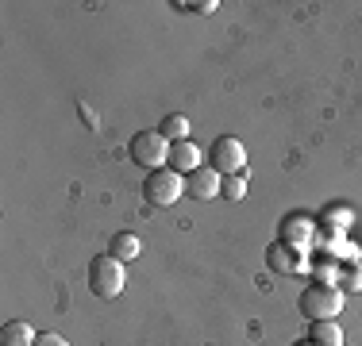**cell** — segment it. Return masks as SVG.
<instances>
[{
  "label": "cell",
  "instance_id": "1",
  "mask_svg": "<svg viewBox=\"0 0 362 346\" xmlns=\"http://www.w3.org/2000/svg\"><path fill=\"white\" fill-rule=\"evenodd\" d=\"M343 304H347V292H343L339 285H324V281H313L297 300L300 316H305L308 323H313V319H335L343 311Z\"/></svg>",
  "mask_w": 362,
  "mask_h": 346
},
{
  "label": "cell",
  "instance_id": "2",
  "mask_svg": "<svg viewBox=\"0 0 362 346\" xmlns=\"http://www.w3.org/2000/svg\"><path fill=\"white\" fill-rule=\"evenodd\" d=\"M127 277H124V262L112 254H97L89 262V292L100 300H116L119 292H124Z\"/></svg>",
  "mask_w": 362,
  "mask_h": 346
},
{
  "label": "cell",
  "instance_id": "3",
  "mask_svg": "<svg viewBox=\"0 0 362 346\" xmlns=\"http://www.w3.org/2000/svg\"><path fill=\"white\" fill-rule=\"evenodd\" d=\"M127 154H132L135 166H143L146 173L151 169H162L170 162V138L154 127V131H135L132 143H127Z\"/></svg>",
  "mask_w": 362,
  "mask_h": 346
},
{
  "label": "cell",
  "instance_id": "4",
  "mask_svg": "<svg viewBox=\"0 0 362 346\" xmlns=\"http://www.w3.org/2000/svg\"><path fill=\"white\" fill-rule=\"evenodd\" d=\"M143 196H146V204H154V208H170V204H177L181 196H185V177L174 173L170 166L151 169L146 181H143Z\"/></svg>",
  "mask_w": 362,
  "mask_h": 346
},
{
  "label": "cell",
  "instance_id": "5",
  "mask_svg": "<svg viewBox=\"0 0 362 346\" xmlns=\"http://www.w3.org/2000/svg\"><path fill=\"white\" fill-rule=\"evenodd\" d=\"M209 166L216 169L220 177L243 173V169H247V146L239 143L235 135H220V138H212V146H209Z\"/></svg>",
  "mask_w": 362,
  "mask_h": 346
},
{
  "label": "cell",
  "instance_id": "6",
  "mask_svg": "<svg viewBox=\"0 0 362 346\" xmlns=\"http://www.w3.org/2000/svg\"><path fill=\"white\" fill-rule=\"evenodd\" d=\"M266 266H270L274 273H300L308 266V258L300 254V246H289V242H270V250H266Z\"/></svg>",
  "mask_w": 362,
  "mask_h": 346
},
{
  "label": "cell",
  "instance_id": "7",
  "mask_svg": "<svg viewBox=\"0 0 362 346\" xmlns=\"http://www.w3.org/2000/svg\"><path fill=\"white\" fill-rule=\"evenodd\" d=\"M316 235V220L313 215H305V212H293L281 220V227H278V242H289V246H308Z\"/></svg>",
  "mask_w": 362,
  "mask_h": 346
},
{
  "label": "cell",
  "instance_id": "8",
  "mask_svg": "<svg viewBox=\"0 0 362 346\" xmlns=\"http://www.w3.org/2000/svg\"><path fill=\"white\" fill-rule=\"evenodd\" d=\"M174 173H181V177H189L193 169L204 166V154L201 146L193 143V138H185V143H170V162H166Z\"/></svg>",
  "mask_w": 362,
  "mask_h": 346
},
{
  "label": "cell",
  "instance_id": "9",
  "mask_svg": "<svg viewBox=\"0 0 362 346\" xmlns=\"http://www.w3.org/2000/svg\"><path fill=\"white\" fill-rule=\"evenodd\" d=\"M220 181L223 177L212 166H201L185 177V196H193V201H212V196H220Z\"/></svg>",
  "mask_w": 362,
  "mask_h": 346
},
{
  "label": "cell",
  "instance_id": "10",
  "mask_svg": "<svg viewBox=\"0 0 362 346\" xmlns=\"http://www.w3.org/2000/svg\"><path fill=\"white\" fill-rule=\"evenodd\" d=\"M108 254L119 258V262H135V258L143 254V242H139V235H132V231H116V235L108 239Z\"/></svg>",
  "mask_w": 362,
  "mask_h": 346
},
{
  "label": "cell",
  "instance_id": "11",
  "mask_svg": "<svg viewBox=\"0 0 362 346\" xmlns=\"http://www.w3.org/2000/svg\"><path fill=\"white\" fill-rule=\"evenodd\" d=\"M39 331H31V323H23V319H8L4 327H0V346H35Z\"/></svg>",
  "mask_w": 362,
  "mask_h": 346
},
{
  "label": "cell",
  "instance_id": "12",
  "mask_svg": "<svg viewBox=\"0 0 362 346\" xmlns=\"http://www.w3.org/2000/svg\"><path fill=\"white\" fill-rule=\"evenodd\" d=\"M308 342L316 346H343V327L335 319H313L308 327Z\"/></svg>",
  "mask_w": 362,
  "mask_h": 346
},
{
  "label": "cell",
  "instance_id": "13",
  "mask_svg": "<svg viewBox=\"0 0 362 346\" xmlns=\"http://www.w3.org/2000/svg\"><path fill=\"white\" fill-rule=\"evenodd\" d=\"M158 131L166 135L170 143H185V138H189V116H181V112H170V116L158 124Z\"/></svg>",
  "mask_w": 362,
  "mask_h": 346
},
{
  "label": "cell",
  "instance_id": "14",
  "mask_svg": "<svg viewBox=\"0 0 362 346\" xmlns=\"http://www.w3.org/2000/svg\"><path fill=\"white\" fill-rule=\"evenodd\" d=\"M335 285H339L343 292H362V266L355 262V258H347V262H343V270H339V277H335Z\"/></svg>",
  "mask_w": 362,
  "mask_h": 346
},
{
  "label": "cell",
  "instance_id": "15",
  "mask_svg": "<svg viewBox=\"0 0 362 346\" xmlns=\"http://www.w3.org/2000/svg\"><path fill=\"white\" fill-rule=\"evenodd\" d=\"M220 196H228V201H243V196H247V177H243V173L223 177L220 181Z\"/></svg>",
  "mask_w": 362,
  "mask_h": 346
},
{
  "label": "cell",
  "instance_id": "16",
  "mask_svg": "<svg viewBox=\"0 0 362 346\" xmlns=\"http://www.w3.org/2000/svg\"><path fill=\"white\" fill-rule=\"evenodd\" d=\"M174 8L177 12H197V16H212L216 12V0H174Z\"/></svg>",
  "mask_w": 362,
  "mask_h": 346
},
{
  "label": "cell",
  "instance_id": "17",
  "mask_svg": "<svg viewBox=\"0 0 362 346\" xmlns=\"http://www.w3.org/2000/svg\"><path fill=\"white\" fill-rule=\"evenodd\" d=\"M324 220H327V223H332V220H339L335 227L343 231V227H351V223H355V212H351V208H343V204H335V208L327 204V208H324Z\"/></svg>",
  "mask_w": 362,
  "mask_h": 346
},
{
  "label": "cell",
  "instance_id": "18",
  "mask_svg": "<svg viewBox=\"0 0 362 346\" xmlns=\"http://www.w3.org/2000/svg\"><path fill=\"white\" fill-rule=\"evenodd\" d=\"M35 346H70L62 339V335H54V331H39V339H35Z\"/></svg>",
  "mask_w": 362,
  "mask_h": 346
},
{
  "label": "cell",
  "instance_id": "19",
  "mask_svg": "<svg viewBox=\"0 0 362 346\" xmlns=\"http://www.w3.org/2000/svg\"><path fill=\"white\" fill-rule=\"evenodd\" d=\"M293 346H316V342H308V339H300V342H293Z\"/></svg>",
  "mask_w": 362,
  "mask_h": 346
}]
</instances>
